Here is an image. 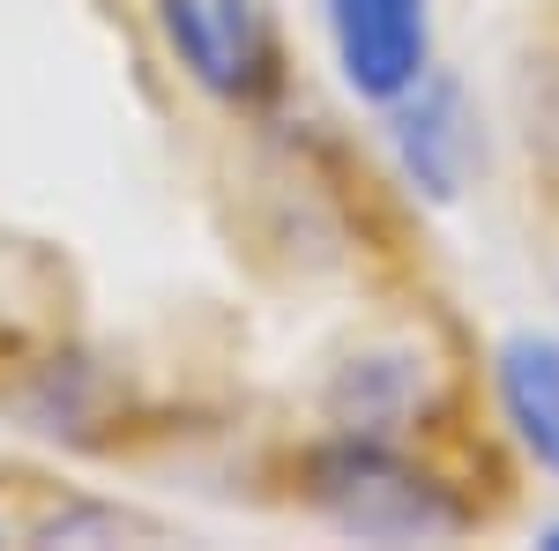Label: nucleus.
<instances>
[{"mask_svg": "<svg viewBox=\"0 0 559 551\" xmlns=\"http://www.w3.org/2000/svg\"><path fill=\"white\" fill-rule=\"evenodd\" d=\"M411 366L403 358H366V366H350L344 387H336V424L358 432V440H395L403 418H411Z\"/></svg>", "mask_w": 559, "mask_h": 551, "instance_id": "nucleus-6", "label": "nucleus"}, {"mask_svg": "<svg viewBox=\"0 0 559 551\" xmlns=\"http://www.w3.org/2000/svg\"><path fill=\"white\" fill-rule=\"evenodd\" d=\"M388 142H395V165L403 179L426 194V202H455L463 179H471L477 134H471V105H463V83L426 68L418 83L388 105Z\"/></svg>", "mask_w": 559, "mask_h": 551, "instance_id": "nucleus-4", "label": "nucleus"}, {"mask_svg": "<svg viewBox=\"0 0 559 551\" xmlns=\"http://www.w3.org/2000/svg\"><path fill=\"white\" fill-rule=\"evenodd\" d=\"M157 23H165V45L179 52V68L224 105L261 97L276 75L261 0H157Z\"/></svg>", "mask_w": 559, "mask_h": 551, "instance_id": "nucleus-2", "label": "nucleus"}, {"mask_svg": "<svg viewBox=\"0 0 559 551\" xmlns=\"http://www.w3.org/2000/svg\"><path fill=\"white\" fill-rule=\"evenodd\" d=\"M336 68L366 105H395L432 68V0H329Z\"/></svg>", "mask_w": 559, "mask_h": 551, "instance_id": "nucleus-3", "label": "nucleus"}, {"mask_svg": "<svg viewBox=\"0 0 559 551\" xmlns=\"http://www.w3.org/2000/svg\"><path fill=\"white\" fill-rule=\"evenodd\" d=\"M492 395H500V418L522 440V455L559 477V336L552 328H522L492 350Z\"/></svg>", "mask_w": 559, "mask_h": 551, "instance_id": "nucleus-5", "label": "nucleus"}, {"mask_svg": "<svg viewBox=\"0 0 559 551\" xmlns=\"http://www.w3.org/2000/svg\"><path fill=\"white\" fill-rule=\"evenodd\" d=\"M537 544H545V551H559V522H545V529H537Z\"/></svg>", "mask_w": 559, "mask_h": 551, "instance_id": "nucleus-7", "label": "nucleus"}, {"mask_svg": "<svg viewBox=\"0 0 559 551\" xmlns=\"http://www.w3.org/2000/svg\"><path fill=\"white\" fill-rule=\"evenodd\" d=\"M306 500L313 514H329L344 537H373V544H432V537H455L471 507L418 469L411 455H395V440H358L344 432L329 455H313L306 469Z\"/></svg>", "mask_w": 559, "mask_h": 551, "instance_id": "nucleus-1", "label": "nucleus"}]
</instances>
